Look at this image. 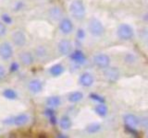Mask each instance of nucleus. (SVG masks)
<instances>
[{"mask_svg":"<svg viewBox=\"0 0 148 138\" xmlns=\"http://www.w3.org/2000/svg\"><path fill=\"white\" fill-rule=\"evenodd\" d=\"M69 11L77 20H82L85 17V7L82 0H74L69 6Z\"/></svg>","mask_w":148,"mask_h":138,"instance_id":"f257e3e1","label":"nucleus"},{"mask_svg":"<svg viewBox=\"0 0 148 138\" xmlns=\"http://www.w3.org/2000/svg\"><path fill=\"white\" fill-rule=\"evenodd\" d=\"M88 30H89L90 33L95 37H99L104 34L105 28L102 24V22L97 20V18H92L89 21V25H88Z\"/></svg>","mask_w":148,"mask_h":138,"instance_id":"f03ea898","label":"nucleus"},{"mask_svg":"<svg viewBox=\"0 0 148 138\" xmlns=\"http://www.w3.org/2000/svg\"><path fill=\"white\" fill-rule=\"evenodd\" d=\"M117 33H118V36L119 37V39H121L123 41H129L133 37L134 31L132 26L123 23V24H120L119 26Z\"/></svg>","mask_w":148,"mask_h":138,"instance_id":"7ed1b4c3","label":"nucleus"},{"mask_svg":"<svg viewBox=\"0 0 148 138\" xmlns=\"http://www.w3.org/2000/svg\"><path fill=\"white\" fill-rule=\"evenodd\" d=\"M94 63L99 68H108L110 64V58L106 54L99 53L94 57Z\"/></svg>","mask_w":148,"mask_h":138,"instance_id":"20e7f679","label":"nucleus"},{"mask_svg":"<svg viewBox=\"0 0 148 138\" xmlns=\"http://www.w3.org/2000/svg\"><path fill=\"white\" fill-rule=\"evenodd\" d=\"M58 51L63 55H69L72 52V44L68 40H62L58 43Z\"/></svg>","mask_w":148,"mask_h":138,"instance_id":"39448f33","label":"nucleus"},{"mask_svg":"<svg viewBox=\"0 0 148 138\" xmlns=\"http://www.w3.org/2000/svg\"><path fill=\"white\" fill-rule=\"evenodd\" d=\"M13 50L8 43H3L0 44V56L4 60H8L12 56Z\"/></svg>","mask_w":148,"mask_h":138,"instance_id":"423d86ee","label":"nucleus"},{"mask_svg":"<svg viewBox=\"0 0 148 138\" xmlns=\"http://www.w3.org/2000/svg\"><path fill=\"white\" fill-rule=\"evenodd\" d=\"M125 125L127 127H132V128H136L138 126L139 122H140V120L136 116V115L132 114V113H128L126 115H124L123 117Z\"/></svg>","mask_w":148,"mask_h":138,"instance_id":"0eeeda50","label":"nucleus"},{"mask_svg":"<svg viewBox=\"0 0 148 138\" xmlns=\"http://www.w3.org/2000/svg\"><path fill=\"white\" fill-rule=\"evenodd\" d=\"M12 40L15 45L18 46V47H21L26 43V36L22 31L17 30L12 34Z\"/></svg>","mask_w":148,"mask_h":138,"instance_id":"6e6552de","label":"nucleus"},{"mask_svg":"<svg viewBox=\"0 0 148 138\" xmlns=\"http://www.w3.org/2000/svg\"><path fill=\"white\" fill-rule=\"evenodd\" d=\"M59 29L64 34L71 33L73 30V24H72L71 20H69V18H63V20L59 23Z\"/></svg>","mask_w":148,"mask_h":138,"instance_id":"1a4fd4ad","label":"nucleus"},{"mask_svg":"<svg viewBox=\"0 0 148 138\" xmlns=\"http://www.w3.org/2000/svg\"><path fill=\"white\" fill-rule=\"evenodd\" d=\"M105 76L106 77V79L114 82L119 78V72L116 67H109L105 71Z\"/></svg>","mask_w":148,"mask_h":138,"instance_id":"9d476101","label":"nucleus"},{"mask_svg":"<svg viewBox=\"0 0 148 138\" xmlns=\"http://www.w3.org/2000/svg\"><path fill=\"white\" fill-rule=\"evenodd\" d=\"M80 84L85 87H91L94 84V76H92L90 73L82 74L80 77Z\"/></svg>","mask_w":148,"mask_h":138,"instance_id":"9b49d317","label":"nucleus"},{"mask_svg":"<svg viewBox=\"0 0 148 138\" xmlns=\"http://www.w3.org/2000/svg\"><path fill=\"white\" fill-rule=\"evenodd\" d=\"M43 89V84L39 79H34L29 83V89L32 93H39Z\"/></svg>","mask_w":148,"mask_h":138,"instance_id":"f8f14e48","label":"nucleus"},{"mask_svg":"<svg viewBox=\"0 0 148 138\" xmlns=\"http://www.w3.org/2000/svg\"><path fill=\"white\" fill-rule=\"evenodd\" d=\"M20 59L22 64L24 66H31V64L34 63V56L32 54L29 52H23L20 55Z\"/></svg>","mask_w":148,"mask_h":138,"instance_id":"ddd939ff","label":"nucleus"},{"mask_svg":"<svg viewBox=\"0 0 148 138\" xmlns=\"http://www.w3.org/2000/svg\"><path fill=\"white\" fill-rule=\"evenodd\" d=\"M71 58L73 60L75 63H78V64H83L85 61V55L83 53L82 51H75V52L71 53Z\"/></svg>","mask_w":148,"mask_h":138,"instance_id":"4468645a","label":"nucleus"},{"mask_svg":"<svg viewBox=\"0 0 148 138\" xmlns=\"http://www.w3.org/2000/svg\"><path fill=\"white\" fill-rule=\"evenodd\" d=\"M28 120H29V117L26 114H20L12 119V123L17 126H22L27 123Z\"/></svg>","mask_w":148,"mask_h":138,"instance_id":"2eb2a0df","label":"nucleus"},{"mask_svg":"<svg viewBox=\"0 0 148 138\" xmlns=\"http://www.w3.org/2000/svg\"><path fill=\"white\" fill-rule=\"evenodd\" d=\"M83 98V94L80 91H75V92H72L71 94H69V100L71 101V102H79L80 100H82Z\"/></svg>","mask_w":148,"mask_h":138,"instance_id":"dca6fc26","label":"nucleus"},{"mask_svg":"<svg viewBox=\"0 0 148 138\" xmlns=\"http://www.w3.org/2000/svg\"><path fill=\"white\" fill-rule=\"evenodd\" d=\"M63 71H64L63 66H61V64H58L53 66L52 67L50 68V70H49L50 74L52 76H58L59 75H61V74L63 73Z\"/></svg>","mask_w":148,"mask_h":138,"instance_id":"f3484780","label":"nucleus"},{"mask_svg":"<svg viewBox=\"0 0 148 138\" xmlns=\"http://www.w3.org/2000/svg\"><path fill=\"white\" fill-rule=\"evenodd\" d=\"M59 125L61 127V129L63 130H69V128L71 126V121L68 116H63L60 120V122H59Z\"/></svg>","mask_w":148,"mask_h":138,"instance_id":"a211bd4d","label":"nucleus"},{"mask_svg":"<svg viewBox=\"0 0 148 138\" xmlns=\"http://www.w3.org/2000/svg\"><path fill=\"white\" fill-rule=\"evenodd\" d=\"M95 112L101 117H105L108 114V107L104 103H100L95 107Z\"/></svg>","mask_w":148,"mask_h":138,"instance_id":"6ab92c4d","label":"nucleus"},{"mask_svg":"<svg viewBox=\"0 0 148 138\" xmlns=\"http://www.w3.org/2000/svg\"><path fill=\"white\" fill-rule=\"evenodd\" d=\"M60 99L58 97H56V96H53V97H50V98L47 99L46 100V104H47L49 107H58V106L60 105Z\"/></svg>","mask_w":148,"mask_h":138,"instance_id":"aec40b11","label":"nucleus"},{"mask_svg":"<svg viewBox=\"0 0 148 138\" xmlns=\"http://www.w3.org/2000/svg\"><path fill=\"white\" fill-rule=\"evenodd\" d=\"M61 14H62L61 10H60L58 7H53V8H51V10H50V16L55 20H59V18H61Z\"/></svg>","mask_w":148,"mask_h":138,"instance_id":"412c9836","label":"nucleus"},{"mask_svg":"<svg viewBox=\"0 0 148 138\" xmlns=\"http://www.w3.org/2000/svg\"><path fill=\"white\" fill-rule=\"evenodd\" d=\"M3 96L5 98H7L8 99H15L17 98L16 92L12 89H6L3 92Z\"/></svg>","mask_w":148,"mask_h":138,"instance_id":"4be33fe9","label":"nucleus"},{"mask_svg":"<svg viewBox=\"0 0 148 138\" xmlns=\"http://www.w3.org/2000/svg\"><path fill=\"white\" fill-rule=\"evenodd\" d=\"M100 128H101L100 124H98V123H92V124H90V125L87 126L86 130H87L88 133H95L96 132H98L100 130Z\"/></svg>","mask_w":148,"mask_h":138,"instance_id":"5701e85b","label":"nucleus"},{"mask_svg":"<svg viewBox=\"0 0 148 138\" xmlns=\"http://www.w3.org/2000/svg\"><path fill=\"white\" fill-rule=\"evenodd\" d=\"M45 112H46V114L48 115L51 123H52V124H56V123H57V120H56V116H55L54 110H46Z\"/></svg>","mask_w":148,"mask_h":138,"instance_id":"b1692460","label":"nucleus"},{"mask_svg":"<svg viewBox=\"0 0 148 138\" xmlns=\"http://www.w3.org/2000/svg\"><path fill=\"white\" fill-rule=\"evenodd\" d=\"M90 97H91L92 99H94L95 101H98L99 103H104L105 102V99L103 98V97H101V96L97 95V94H91Z\"/></svg>","mask_w":148,"mask_h":138,"instance_id":"393cba45","label":"nucleus"},{"mask_svg":"<svg viewBox=\"0 0 148 138\" xmlns=\"http://www.w3.org/2000/svg\"><path fill=\"white\" fill-rule=\"evenodd\" d=\"M2 20H3V22L5 23V24H10V23L12 22V18L8 15H7V14H3V15H2Z\"/></svg>","mask_w":148,"mask_h":138,"instance_id":"a878e982","label":"nucleus"},{"mask_svg":"<svg viewBox=\"0 0 148 138\" xmlns=\"http://www.w3.org/2000/svg\"><path fill=\"white\" fill-rule=\"evenodd\" d=\"M6 30H7L6 26L4 25V23L0 22V37L3 36L5 33H6Z\"/></svg>","mask_w":148,"mask_h":138,"instance_id":"bb28decb","label":"nucleus"},{"mask_svg":"<svg viewBox=\"0 0 148 138\" xmlns=\"http://www.w3.org/2000/svg\"><path fill=\"white\" fill-rule=\"evenodd\" d=\"M77 36H78V38L79 39H83V38H84V36H85V32H84V30H78V33H77Z\"/></svg>","mask_w":148,"mask_h":138,"instance_id":"cd10ccee","label":"nucleus"},{"mask_svg":"<svg viewBox=\"0 0 148 138\" xmlns=\"http://www.w3.org/2000/svg\"><path fill=\"white\" fill-rule=\"evenodd\" d=\"M5 76H6V71H5V68L2 66H0V81H1L5 77Z\"/></svg>","mask_w":148,"mask_h":138,"instance_id":"c85d7f7f","label":"nucleus"},{"mask_svg":"<svg viewBox=\"0 0 148 138\" xmlns=\"http://www.w3.org/2000/svg\"><path fill=\"white\" fill-rule=\"evenodd\" d=\"M18 69V64H17V63H12L11 64V66H10V71L11 72H15V71H17Z\"/></svg>","mask_w":148,"mask_h":138,"instance_id":"c756f323","label":"nucleus"},{"mask_svg":"<svg viewBox=\"0 0 148 138\" xmlns=\"http://www.w3.org/2000/svg\"><path fill=\"white\" fill-rule=\"evenodd\" d=\"M147 137H148V133H147Z\"/></svg>","mask_w":148,"mask_h":138,"instance_id":"7c9ffc66","label":"nucleus"}]
</instances>
